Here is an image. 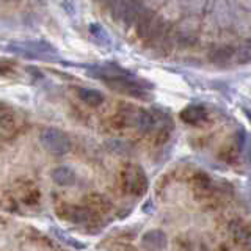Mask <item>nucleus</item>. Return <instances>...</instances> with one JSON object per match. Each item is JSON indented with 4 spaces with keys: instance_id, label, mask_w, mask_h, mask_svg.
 <instances>
[{
    "instance_id": "obj_1",
    "label": "nucleus",
    "mask_w": 251,
    "mask_h": 251,
    "mask_svg": "<svg viewBox=\"0 0 251 251\" xmlns=\"http://www.w3.org/2000/svg\"><path fill=\"white\" fill-rule=\"evenodd\" d=\"M88 74L98 78L110 90L137 99L151 98V85L116 65H99L88 69Z\"/></svg>"
},
{
    "instance_id": "obj_2",
    "label": "nucleus",
    "mask_w": 251,
    "mask_h": 251,
    "mask_svg": "<svg viewBox=\"0 0 251 251\" xmlns=\"http://www.w3.org/2000/svg\"><path fill=\"white\" fill-rule=\"evenodd\" d=\"M55 210H57V215L63 222L74 225L75 227H78V229H82L85 232L96 234L107 223V218L102 217L99 212H96L86 202L77 206V204H69V202L61 201L57 204Z\"/></svg>"
},
{
    "instance_id": "obj_3",
    "label": "nucleus",
    "mask_w": 251,
    "mask_h": 251,
    "mask_svg": "<svg viewBox=\"0 0 251 251\" xmlns=\"http://www.w3.org/2000/svg\"><path fill=\"white\" fill-rule=\"evenodd\" d=\"M121 192L132 198H140L148 192V176L145 170L135 162H126L118 171Z\"/></svg>"
},
{
    "instance_id": "obj_4",
    "label": "nucleus",
    "mask_w": 251,
    "mask_h": 251,
    "mask_svg": "<svg viewBox=\"0 0 251 251\" xmlns=\"http://www.w3.org/2000/svg\"><path fill=\"white\" fill-rule=\"evenodd\" d=\"M190 184L193 188L195 196L200 201H207V202H215L220 200L222 195V187L218 185L217 180L212 179L207 173L204 171H196L190 179Z\"/></svg>"
},
{
    "instance_id": "obj_5",
    "label": "nucleus",
    "mask_w": 251,
    "mask_h": 251,
    "mask_svg": "<svg viewBox=\"0 0 251 251\" xmlns=\"http://www.w3.org/2000/svg\"><path fill=\"white\" fill-rule=\"evenodd\" d=\"M39 141L53 155L68 154L73 149V141L65 132L55 127H44L39 133Z\"/></svg>"
},
{
    "instance_id": "obj_6",
    "label": "nucleus",
    "mask_w": 251,
    "mask_h": 251,
    "mask_svg": "<svg viewBox=\"0 0 251 251\" xmlns=\"http://www.w3.org/2000/svg\"><path fill=\"white\" fill-rule=\"evenodd\" d=\"M22 121L11 107L0 104V140L11 138L19 132Z\"/></svg>"
},
{
    "instance_id": "obj_7",
    "label": "nucleus",
    "mask_w": 251,
    "mask_h": 251,
    "mask_svg": "<svg viewBox=\"0 0 251 251\" xmlns=\"http://www.w3.org/2000/svg\"><path fill=\"white\" fill-rule=\"evenodd\" d=\"M14 192H16V196H18V200L22 204H25V206H36L39 200H41V192H39L38 187L28 179L18 180L14 187Z\"/></svg>"
},
{
    "instance_id": "obj_8",
    "label": "nucleus",
    "mask_w": 251,
    "mask_h": 251,
    "mask_svg": "<svg viewBox=\"0 0 251 251\" xmlns=\"http://www.w3.org/2000/svg\"><path fill=\"white\" fill-rule=\"evenodd\" d=\"M180 120L185 124L201 126L209 121V112L202 105H188L180 112Z\"/></svg>"
},
{
    "instance_id": "obj_9",
    "label": "nucleus",
    "mask_w": 251,
    "mask_h": 251,
    "mask_svg": "<svg viewBox=\"0 0 251 251\" xmlns=\"http://www.w3.org/2000/svg\"><path fill=\"white\" fill-rule=\"evenodd\" d=\"M141 245L146 250L151 251H160L167 247V235L162 231H149L141 239Z\"/></svg>"
},
{
    "instance_id": "obj_10",
    "label": "nucleus",
    "mask_w": 251,
    "mask_h": 251,
    "mask_svg": "<svg viewBox=\"0 0 251 251\" xmlns=\"http://www.w3.org/2000/svg\"><path fill=\"white\" fill-rule=\"evenodd\" d=\"M77 96L82 102H85V104L90 107H99L100 104H104V100H105L104 94L98 90H93V88H78Z\"/></svg>"
},
{
    "instance_id": "obj_11",
    "label": "nucleus",
    "mask_w": 251,
    "mask_h": 251,
    "mask_svg": "<svg viewBox=\"0 0 251 251\" xmlns=\"http://www.w3.org/2000/svg\"><path fill=\"white\" fill-rule=\"evenodd\" d=\"M52 179L55 184L61 187H69L75 184V173L69 167H58L52 171Z\"/></svg>"
},
{
    "instance_id": "obj_12",
    "label": "nucleus",
    "mask_w": 251,
    "mask_h": 251,
    "mask_svg": "<svg viewBox=\"0 0 251 251\" xmlns=\"http://www.w3.org/2000/svg\"><path fill=\"white\" fill-rule=\"evenodd\" d=\"M242 154V138L235 137L229 145L222 151V159L226 163H234Z\"/></svg>"
},
{
    "instance_id": "obj_13",
    "label": "nucleus",
    "mask_w": 251,
    "mask_h": 251,
    "mask_svg": "<svg viewBox=\"0 0 251 251\" xmlns=\"http://www.w3.org/2000/svg\"><path fill=\"white\" fill-rule=\"evenodd\" d=\"M231 237L239 243V245L242 247L243 243H248L250 240V229H248V226L247 225H243V223H234L231 226Z\"/></svg>"
},
{
    "instance_id": "obj_14",
    "label": "nucleus",
    "mask_w": 251,
    "mask_h": 251,
    "mask_svg": "<svg viewBox=\"0 0 251 251\" xmlns=\"http://www.w3.org/2000/svg\"><path fill=\"white\" fill-rule=\"evenodd\" d=\"M234 55L235 52L232 47H218L210 53V58L214 63H227L234 58Z\"/></svg>"
}]
</instances>
